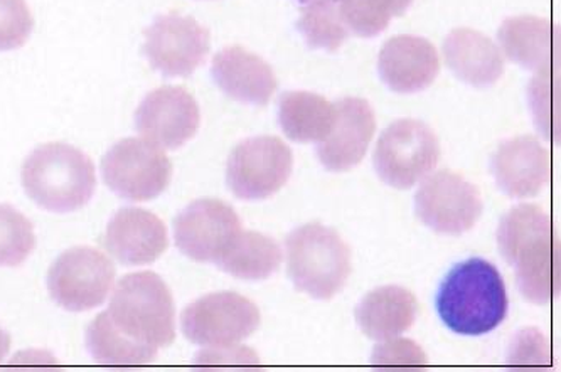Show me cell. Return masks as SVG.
<instances>
[{"instance_id": "obj_1", "label": "cell", "mask_w": 561, "mask_h": 372, "mask_svg": "<svg viewBox=\"0 0 561 372\" xmlns=\"http://www.w3.org/2000/svg\"><path fill=\"white\" fill-rule=\"evenodd\" d=\"M497 245L516 270L519 292L533 303H548L560 293V246L553 221L533 205H519L501 219Z\"/></svg>"}, {"instance_id": "obj_2", "label": "cell", "mask_w": 561, "mask_h": 372, "mask_svg": "<svg viewBox=\"0 0 561 372\" xmlns=\"http://www.w3.org/2000/svg\"><path fill=\"white\" fill-rule=\"evenodd\" d=\"M435 306L440 321L460 336H484L507 317L510 300L503 277L492 263H459L438 287Z\"/></svg>"}, {"instance_id": "obj_3", "label": "cell", "mask_w": 561, "mask_h": 372, "mask_svg": "<svg viewBox=\"0 0 561 372\" xmlns=\"http://www.w3.org/2000/svg\"><path fill=\"white\" fill-rule=\"evenodd\" d=\"M21 181L39 208L58 214L84 208L96 190L92 159L68 143H46L33 150L22 165Z\"/></svg>"}, {"instance_id": "obj_4", "label": "cell", "mask_w": 561, "mask_h": 372, "mask_svg": "<svg viewBox=\"0 0 561 372\" xmlns=\"http://www.w3.org/2000/svg\"><path fill=\"white\" fill-rule=\"evenodd\" d=\"M105 314L134 342L157 350L174 342V299L165 281L152 271L125 275L115 284Z\"/></svg>"}, {"instance_id": "obj_5", "label": "cell", "mask_w": 561, "mask_h": 372, "mask_svg": "<svg viewBox=\"0 0 561 372\" xmlns=\"http://www.w3.org/2000/svg\"><path fill=\"white\" fill-rule=\"evenodd\" d=\"M285 248L288 277L297 290L316 300L343 290L351 275V249L334 230L319 223L297 228Z\"/></svg>"}, {"instance_id": "obj_6", "label": "cell", "mask_w": 561, "mask_h": 372, "mask_svg": "<svg viewBox=\"0 0 561 372\" xmlns=\"http://www.w3.org/2000/svg\"><path fill=\"white\" fill-rule=\"evenodd\" d=\"M440 159V143L428 125L403 118L379 137L373 164L376 174L394 189L407 190L432 174Z\"/></svg>"}, {"instance_id": "obj_7", "label": "cell", "mask_w": 561, "mask_h": 372, "mask_svg": "<svg viewBox=\"0 0 561 372\" xmlns=\"http://www.w3.org/2000/svg\"><path fill=\"white\" fill-rule=\"evenodd\" d=\"M102 177L108 189L125 201L146 202L168 189L172 164L164 149L156 143L125 139L105 153Z\"/></svg>"}, {"instance_id": "obj_8", "label": "cell", "mask_w": 561, "mask_h": 372, "mask_svg": "<svg viewBox=\"0 0 561 372\" xmlns=\"http://www.w3.org/2000/svg\"><path fill=\"white\" fill-rule=\"evenodd\" d=\"M114 283V263L93 248L68 249L56 258L48 274L49 295L61 309L75 314L102 305Z\"/></svg>"}, {"instance_id": "obj_9", "label": "cell", "mask_w": 561, "mask_h": 372, "mask_svg": "<svg viewBox=\"0 0 561 372\" xmlns=\"http://www.w3.org/2000/svg\"><path fill=\"white\" fill-rule=\"evenodd\" d=\"M259 306L240 293L203 297L184 309L181 328L190 342L203 347L237 346L260 327Z\"/></svg>"}, {"instance_id": "obj_10", "label": "cell", "mask_w": 561, "mask_h": 372, "mask_svg": "<svg viewBox=\"0 0 561 372\" xmlns=\"http://www.w3.org/2000/svg\"><path fill=\"white\" fill-rule=\"evenodd\" d=\"M294 168L291 150L277 137H253L234 147L227 181L241 201H263L287 184Z\"/></svg>"}, {"instance_id": "obj_11", "label": "cell", "mask_w": 561, "mask_h": 372, "mask_svg": "<svg viewBox=\"0 0 561 372\" xmlns=\"http://www.w3.org/2000/svg\"><path fill=\"white\" fill-rule=\"evenodd\" d=\"M415 211L435 233L459 236L481 218V194L456 172H432L416 190Z\"/></svg>"}, {"instance_id": "obj_12", "label": "cell", "mask_w": 561, "mask_h": 372, "mask_svg": "<svg viewBox=\"0 0 561 372\" xmlns=\"http://www.w3.org/2000/svg\"><path fill=\"white\" fill-rule=\"evenodd\" d=\"M209 33L193 18L165 14L146 30L144 56L165 78H187L205 62Z\"/></svg>"}, {"instance_id": "obj_13", "label": "cell", "mask_w": 561, "mask_h": 372, "mask_svg": "<svg viewBox=\"0 0 561 372\" xmlns=\"http://www.w3.org/2000/svg\"><path fill=\"white\" fill-rule=\"evenodd\" d=\"M241 231L240 216L218 199L191 202L174 221L179 252L197 263L216 265Z\"/></svg>"}, {"instance_id": "obj_14", "label": "cell", "mask_w": 561, "mask_h": 372, "mask_svg": "<svg viewBox=\"0 0 561 372\" xmlns=\"http://www.w3.org/2000/svg\"><path fill=\"white\" fill-rule=\"evenodd\" d=\"M199 124V105L191 93L179 86L157 88L136 112L137 131L161 149L183 147L196 136Z\"/></svg>"}, {"instance_id": "obj_15", "label": "cell", "mask_w": 561, "mask_h": 372, "mask_svg": "<svg viewBox=\"0 0 561 372\" xmlns=\"http://www.w3.org/2000/svg\"><path fill=\"white\" fill-rule=\"evenodd\" d=\"M103 245L125 267H142L161 258L168 249L165 224L142 208H124L115 212L106 226Z\"/></svg>"}, {"instance_id": "obj_16", "label": "cell", "mask_w": 561, "mask_h": 372, "mask_svg": "<svg viewBox=\"0 0 561 372\" xmlns=\"http://www.w3.org/2000/svg\"><path fill=\"white\" fill-rule=\"evenodd\" d=\"M335 124L328 139L318 143L319 162L331 172H346L365 159L375 137V112L366 100L335 102Z\"/></svg>"}, {"instance_id": "obj_17", "label": "cell", "mask_w": 561, "mask_h": 372, "mask_svg": "<svg viewBox=\"0 0 561 372\" xmlns=\"http://www.w3.org/2000/svg\"><path fill=\"white\" fill-rule=\"evenodd\" d=\"M440 59L431 40L420 36H397L379 53L378 73L391 92L412 95L434 83Z\"/></svg>"}, {"instance_id": "obj_18", "label": "cell", "mask_w": 561, "mask_h": 372, "mask_svg": "<svg viewBox=\"0 0 561 372\" xmlns=\"http://www.w3.org/2000/svg\"><path fill=\"white\" fill-rule=\"evenodd\" d=\"M491 172L504 194L526 199L540 193L550 181V152L535 137L504 140L492 155Z\"/></svg>"}, {"instance_id": "obj_19", "label": "cell", "mask_w": 561, "mask_h": 372, "mask_svg": "<svg viewBox=\"0 0 561 372\" xmlns=\"http://www.w3.org/2000/svg\"><path fill=\"white\" fill-rule=\"evenodd\" d=\"M211 74L228 98L247 105H268L277 92L278 81L272 66L240 46L219 51L213 59Z\"/></svg>"}, {"instance_id": "obj_20", "label": "cell", "mask_w": 561, "mask_h": 372, "mask_svg": "<svg viewBox=\"0 0 561 372\" xmlns=\"http://www.w3.org/2000/svg\"><path fill=\"white\" fill-rule=\"evenodd\" d=\"M444 58L448 70L470 86H492L504 73L500 46L479 31L467 27L454 30L445 37Z\"/></svg>"}, {"instance_id": "obj_21", "label": "cell", "mask_w": 561, "mask_h": 372, "mask_svg": "<svg viewBox=\"0 0 561 372\" xmlns=\"http://www.w3.org/2000/svg\"><path fill=\"white\" fill-rule=\"evenodd\" d=\"M500 49L514 65L523 70H547L557 62L558 33L550 19L535 15L510 18L501 24Z\"/></svg>"}, {"instance_id": "obj_22", "label": "cell", "mask_w": 561, "mask_h": 372, "mask_svg": "<svg viewBox=\"0 0 561 372\" xmlns=\"http://www.w3.org/2000/svg\"><path fill=\"white\" fill-rule=\"evenodd\" d=\"M356 322L369 339H393L405 334L419 315L415 295L401 287H381L373 290L356 306Z\"/></svg>"}, {"instance_id": "obj_23", "label": "cell", "mask_w": 561, "mask_h": 372, "mask_svg": "<svg viewBox=\"0 0 561 372\" xmlns=\"http://www.w3.org/2000/svg\"><path fill=\"white\" fill-rule=\"evenodd\" d=\"M278 124L294 142L319 143L334 128L335 105L316 93L287 92L278 100Z\"/></svg>"}, {"instance_id": "obj_24", "label": "cell", "mask_w": 561, "mask_h": 372, "mask_svg": "<svg viewBox=\"0 0 561 372\" xmlns=\"http://www.w3.org/2000/svg\"><path fill=\"white\" fill-rule=\"evenodd\" d=\"M284 253L274 237L256 231H241L216 267L238 280L260 281L277 274Z\"/></svg>"}, {"instance_id": "obj_25", "label": "cell", "mask_w": 561, "mask_h": 372, "mask_svg": "<svg viewBox=\"0 0 561 372\" xmlns=\"http://www.w3.org/2000/svg\"><path fill=\"white\" fill-rule=\"evenodd\" d=\"M87 349L93 361L105 368H140L156 361L157 349L118 333L105 312L90 324L87 330Z\"/></svg>"}, {"instance_id": "obj_26", "label": "cell", "mask_w": 561, "mask_h": 372, "mask_svg": "<svg viewBox=\"0 0 561 372\" xmlns=\"http://www.w3.org/2000/svg\"><path fill=\"white\" fill-rule=\"evenodd\" d=\"M297 27L309 48L325 51L340 49L351 36L341 15L340 0H307Z\"/></svg>"}, {"instance_id": "obj_27", "label": "cell", "mask_w": 561, "mask_h": 372, "mask_svg": "<svg viewBox=\"0 0 561 372\" xmlns=\"http://www.w3.org/2000/svg\"><path fill=\"white\" fill-rule=\"evenodd\" d=\"M36 248L33 224L12 206L0 205V268L21 267Z\"/></svg>"}, {"instance_id": "obj_28", "label": "cell", "mask_w": 561, "mask_h": 372, "mask_svg": "<svg viewBox=\"0 0 561 372\" xmlns=\"http://www.w3.org/2000/svg\"><path fill=\"white\" fill-rule=\"evenodd\" d=\"M340 11L351 34L375 37L398 18L393 0H340Z\"/></svg>"}, {"instance_id": "obj_29", "label": "cell", "mask_w": 561, "mask_h": 372, "mask_svg": "<svg viewBox=\"0 0 561 372\" xmlns=\"http://www.w3.org/2000/svg\"><path fill=\"white\" fill-rule=\"evenodd\" d=\"M529 106L536 128L545 140L558 137V77L557 68L538 71L528 88Z\"/></svg>"}, {"instance_id": "obj_30", "label": "cell", "mask_w": 561, "mask_h": 372, "mask_svg": "<svg viewBox=\"0 0 561 372\" xmlns=\"http://www.w3.org/2000/svg\"><path fill=\"white\" fill-rule=\"evenodd\" d=\"M33 27V15L26 0H0V51L22 48Z\"/></svg>"}, {"instance_id": "obj_31", "label": "cell", "mask_w": 561, "mask_h": 372, "mask_svg": "<svg viewBox=\"0 0 561 372\" xmlns=\"http://www.w3.org/2000/svg\"><path fill=\"white\" fill-rule=\"evenodd\" d=\"M426 362L420 346L401 337L381 340L373 350L371 364L375 368H425Z\"/></svg>"}, {"instance_id": "obj_32", "label": "cell", "mask_w": 561, "mask_h": 372, "mask_svg": "<svg viewBox=\"0 0 561 372\" xmlns=\"http://www.w3.org/2000/svg\"><path fill=\"white\" fill-rule=\"evenodd\" d=\"M510 365L550 364V349L536 330H523L511 347Z\"/></svg>"}, {"instance_id": "obj_33", "label": "cell", "mask_w": 561, "mask_h": 372, "mask_svg": "<svg viewBox=\"0 0 561 372\" xmlns=\"http://www.w3.org/2000/svg\"><path fill=\"white\" fill-rule=\"evenodd\" d=\"M196 364L205 365H256L260 364L259 358L253 354L252 349L247 347H206L199 356H197Z\"/></svg>"}, {"instance_id": "obj_34", "label": "cell", "mask_w": 561, "mask_h": 372, "mask_svg": "<svg viewBox=\"0 0 561 372\" xmlns=\"http://www.w3.org/2000/svg\"><path fill=\"white\" fill-rule=\"evenodd\" d=\"M9 349H11V336L5 333L4 328L0 327V364L9 354Z\"/></svg>"}, {"instance_id": "obj_35", "label": "cell", "mask_w": 561, "mask_h": 372, "mask_svg": "<svg viewBox=\"0 0 561 372\" xmlns=\"http://www.w3.org/2000/svg\"><path fill=\"white\" fill-rule=\"evenodd\" d=\"M393 2L394 8H397L398 18L405 14V12L409 11L410 5L413 4V0H393Z\"/></svg>"}]
</instances>
